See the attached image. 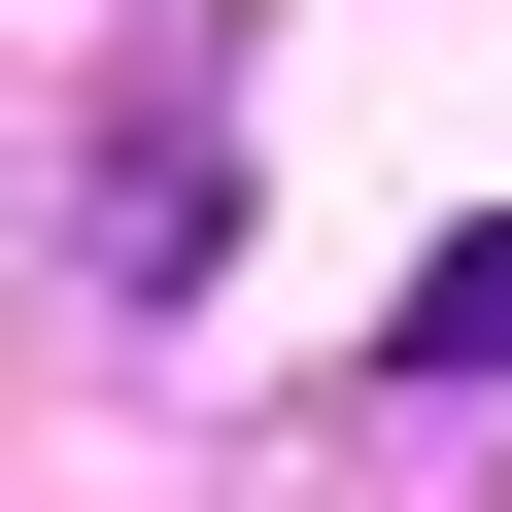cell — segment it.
<instances>
[{
  "label": "cell",
  "mask_w": 512,
  "mask_h": 512,
  "mask_svg": "<svg viewBox=\"0 0 512 512\" xmlns=\"http://www.w3.org/2000/svg\"><path fill=\"white\" fill-rule=\"evenodd\" d=\"M205 239H239V0H171V69H137V103H103V171H69L103 342H171V308H205Z\"/></svg>",
  "instance_id": "1"
},
{
  "label": "cell",
  "mask_w": 512,
  "mask_h": 512,
  "mask_svg": "<svg viewBox=\"0 0 512 512\" xmlns=\"http://www.w3.org/2000/svg\"><path fill=\"white\" fill-rule=\"evenodd\" d=\"M376 410H512V205L410 274V342H376Z\"/></svg>",
  "instance_id": "2"
}]
</instances>
